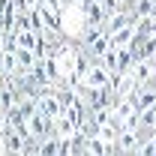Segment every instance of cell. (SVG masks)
Instances as JSON below:
<instances>
[{
    "label": "cell",
    "mask_w": 156,
    "mask_h": 156,
    "mask_svg": "<svg viewBox=\"0 0 156 156\" xmlns=\"http://www.w3.org/2000/svg\"><path fill=\"white\" fill-rule=\"evenodd\" d=\"M87 30V21H84V9L78 0H66L63 9H60V36L63 39H81V33Z\"/></svg>",
    "instance_id": "6da1fadb"
},
{
    "label": "cell",
    "mask_w": 156,
    "mask_h": 156,
    "mask_svg": "<svg viewBox=\"0 0 156 156\" xmlns=\"http://www.w3.org/2000/svg\"><path fill=\"white\" fill-rule=\"evenodd\" d=\"M81 3V9H84V21H87V27H102L105 18H108V9L99 3V0H78Z\"/></svg>",
    "instance_id": "7a4b0ae2"
},
{
    "label": "cell",
    "mask_w": 156,
    "mask_h": 156,
    "mask_svg": "<svg viewBox=\"0 0 156 156\" xmlns=\"http://www.w3.org/2000/svg\"><path fill=\"white\" fill-rule=\"evenodd\" d=\"M138 144L141 138L135 129H120V135L114 138V153H138Z\"/></svg>",
    "instance_id": "3957f363"
},
{
    "label": "cell",
    "mask_w": 156,
    "mask_h": 156,
    "mask_svg": "<svg viewBox=\"0 0 156 156\" xmlns=\"http://www.w3.org/2000/svg\"><path fill=\"white\" fill-rule=\"evenodd\" d=\"M84 84H90V87H105V84H111V72H108L99 60H93L90 69H87V75H84Z\"/></svg>",
    "instance_id": "277c9868"
},
{
    "label": "cell",
    "mask_w": 156,
    "mask_h": 156,
    "mask_svg": "<svg viewBox=\"0 0 156 156\" xmlns=\"http://www.w3.org/2000/svg\"><path fill=\"white\" fill-rule=\"evenodd\" d=\"M27 132H30V135H36V138H45L48 132H51V120L36 108V114L27 117Z\"/></svg>",
    "instance_id": "5b68a950"
},
{
    "label": "cell",
    "mask_w": 156,
    "mask_h": 156,
    "mask_svg": "<svg viewBox=\"0 0 156 156\" xmlns=\"http://www.w3.org/2000/svg\"><path fill=\"white\" fill-rule=\"evenodd\" d=\"M75 129H78V126H75V120L66 114V111H63V114H57L54 120H51V132H54L57 138H69L72 132H75Z\"/></svg>",
    "instance_id": "8992f818"
},
{
    "label": "cell",
    "mask_w": 156,
    "mask_h": 156,
    "mask_svg": "<svg viewBox=\"0 0 156 156\" xmlns=\"http://www.w3.org/2000/svg\"><path fill=\"white\" fill-rule=\"evenodd\" d=\"M42 69H45L48 84H57V81H60V63H57L54 54H45V57H42Z\"/></svg>",
    "instance_id": "52a82bcc"
},
{
    "label": "cell",
    "mask_w": 156,
    "mask_h": 156,
    "mask_svg": "<svg viewBox=\"0 0 156 156\" xmlns=\"http://www.w3.org/2000/svg\"><path fill=\"white\" fill-rule=\"evenodd\" d=\"M132 36H135V27H132V24H126V27H120V30H117V33H111V45H114V48H123V45H129V42H132Z\"/></svg>",
    "instance_id": "ba28073f"
},
{
    "label": "cell",
    "mask_w": 156,
    "mask_h": 156,
    "mask_svg": "<svg viewBox=\"0 0 156 156\" xmlns=\"http://www.w3.org/2000/svg\"><path fill=\"white\" fill-rule=\"evenodd\" d=\"M39 3H42V0H21V6H24L27 12H30V9H39Z\"/></svg>",
    "instance_id": "9c48e42d"
},
{
    "label": "cell",
    "mask_w": 156,
    "mask_h": 156,
    "mask_svg": "<svg viewBox=\"0 0 156 156\" xmlns=\"http://www.w3.org/2000/svg\"><path fill=\"white\" fill-rule=\"evenodd\" d=\"M150 144H153V153H156V129H153V135H150Z\"/></svg>",
    "instance_id": "30bf717a"
},
{
    "label": "cell",
    "mask_w": 156,
    "mask_h": 156,
    "mask_svg": "<svg viewBox=\"0 0 156 156\" xmlns=\"http://www.w3.org/2000/svg\"><path fill=\"white\" fill-rule=\"evenodd\" d=\"M126 3H129V0H117V6H126Z\"/></svg>",
    "instance_id": "8fae6325"
}]
</instances>
